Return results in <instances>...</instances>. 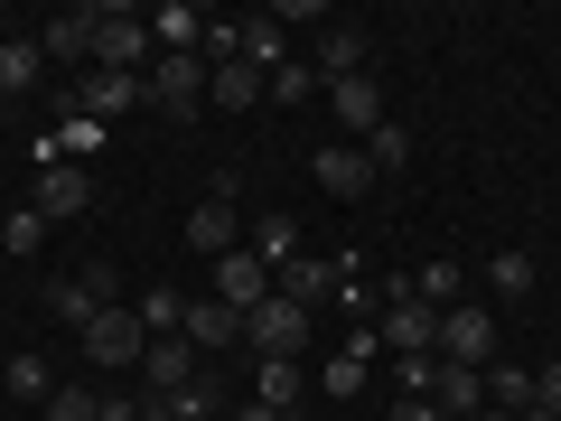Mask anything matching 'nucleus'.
<instances>
[{"instance_id":"nucleus-9","label":"nucleus","mask_w":561,"mask_h":421,"mask_svg":"<svg viewBox=\"0 0 561 421\" xmlns=\"http://www.w3.org/2000/svg\"><path fill=\"white\" fill-rule=\"evenodd\" d=\"M94 20H103V0L94 10H57V20L38 29V57L66 66V76H84V66H94Z\"/></svg>"},{"instance_id":"nucleus-33","label":"nucleus","mask_w":561,"mask_h":421,"mask_svg":"<svg viewBox=\"0 0 561 421\" xmlns=\"http://www.w3.org/2000/svg\"><path fill=\"white\" fill-rule=\"evenodd\" d=\"M262 94H272V103H309V94H319V66H280Z\"/></svg>"},{"instance_id":"nucleus-27","label":"nucleus","mask_w":561,"mask_h":421,"mask_svg":"<svg viewBox=\"0 0 561 421\" xmlns=\"http://www.w3.org/2000/svg\"><path fill=\"white\" fill-rule=\"evenodd\" d=\"M0 394H20V402H47L57 384H47V365H38V356H0Z\"/></svg>"},{"instance_id":"nucleus-11","label":"nucleus","mask_w":561,"mask_h":421,"mask_svg":"<svg viewBox=\"0 0 561 421\" xmlns=\"http://www.w3.org/2000/svg\"><path fill=\"white\" fill-rule=\"evenodd\" d=\"M309 179H319L328 197H365V187H375V160H365V140H328L319 160H309Z\"/></svg>"},{"instance_id":"nucleus-15","label":"nucleus","mask_w":561,"mask_h":421,"mask_svg":"<svg viewBox=\"0 0 561 421\" xmlns=\"http://www.w3.org/2000/svg\"><path fill=\"white\" fill-rule=\"evenodd\" d=\"M431 402H440V421H478L486 412V375L478 365H440L431 356Z\"/></svg>"},{"instance_id":"nucleus-13","label":"nucleus","mask_w":561,"mask_h":421,"mask_svg":"<svg viewBox=\"0 0 561 421\" xmlns=\"http://www.w3.org/2000/svg\"><path fill=\"white\" fill-rule=\"evenodd\" d=\"M216 300L225 309H262L272 300V262L262 253H216Z\"/></svg>"},{"instance_id":"nucleus-8","label":"nucleus","mask_w":561,"mask_h":421,"mask_svg":"<svg viewBox=\"0 0 561 421\" xmlns=\"http://www.w3.org/2000/svg\"><path fill=\"white\" fill-rule=\"evenodd\" d=\"M140 84H150V103H160L169 122H187L206 103V57H150V76H140Z\"/></svg>"},{"instance_id":"nucleus-12","label":"nucleus","mask_w":561,"mask_h":421,"mask_svg":"<svg viewBox=\"0 0 561 421\" xmlns=\"http://www.w3.org/2000/svg\"><path fill=\"white\" fill-rule=\"evenodd\" d=\"M375 338L393 346V356H431V338H440V309H421V300H383Z\"/></svg>"},{"instance_id":"nucleus-23","label":"nucleus","mask_w":561,"mask_h":421,"mask_svg":"<svg viewBox=\"0 0 561 421\" xmlns=\"http://www.w3.org/2000/svg\"><path fill=\"white\" fill-rule=\"evenodd\" d=\"M486 412H534V365H486Z\"/></svg>"},{"instance_id":"nucleus-18","label":"nucleus","mask_w":561,"mask_h":421,"mask_svg":"<svg viewBox=\"0 0 561 421\" xmlns=\"http://www.w3.org/2000/svg\"><path fill=\"white\" fill-rule=\"evenodd\" d=\"M140 375H150V394H187V384H197V346L187 338H150Z\"/></svg>"},{"instance_id":"nucleus-16","label":"nucleus","mask_w":561,"mask_h":421,"mask_svg":"<svg viewBox=\"0 0 561 421\" xmlns=\"http://www.w3.org/2000/svg\"><path fill=\"white\" fill-rule=\"evenodd\" d=\"M179 338L197 346V356H225V346H243V309H225V300H187Z\"/></svg>"},{"instance_id":"nucleus-29","label":"nucleus","mask_w":561,"mask_h":421,"mask_svg":"<svg viewBox=\"0 0 561 421\" xmlns=\"http://www.w3.org/2000/svg\"><path fill=\"white\" fill-rule=\"evenodd\" d=\"M365 160H375V179H393V169L412 160V132H402V122H383V132L365 140Z\"/></svg>"},{"instance_id":"nucleus-1","label":"nucleus","mask_w":561,"mask_h":421,"mask_svg":"<svg viewBox=\"0 0 561 421\" xmlns=\"http://www.w3.org/2000/svg\"><path fill=\"white\" fill-rule=\"evenodd\" d=\"M103 309H122V272H113L103 253L84 262V272H66L57 291H47V319H57V328H76V338H84V328L103 319Z\"/></svg>"},{"instance_id":"nucleus-37","label":"nucleus","mask_w":561,"mask_h":421,"mask_svg":"<svg viewBox=\"0 0 561 421\" xmlns=\"http://www.w3.org/2000/svg\"><path fill=\"white\" fill-rule=\"evenodd\" d=\"M515 421H552V412H515Z\"/></svg>"},{"instance_id":"nucleus-3","label":"nucleus","mask_w":561,"mask_h":421,"mask_svg":"<svg viewBox=\"0 0 561 421\" xmlns=\"http://www.w3.org/2000/svg\"><path fill=\"white\" fill-rule=\"evenodd\" d=\"M319 338V319H309L300 300H262V309H243V346H253V356H300V346Z\"/></svg>"},{"instance_id":"nucleus-39","label":"nucleus","mask_w":561,"mask_h":421,"mask_svg":"<svg viewBox=\"0 0 561 421\" xmlns=\"http://www.w3.org/2000/svg\"><path fill=\"white\" fill-rule=\"evenodd\" d=\"M216 421H225V412H216Z\"/></svg>"},{"instance_id":"nucleus-7","label":"nucleus","mask_w":561,"mask_h":421,"mask_svg":"<svg viewBox=\"0 0 561 421\" xmlns=\"http://www.w3.org/2000/svg\"><path fill=\"white\" fill-rule=\"evenodd\" d=\"M131 103H150V84H140V76H103V66H84L76 94H66V113H84V122H122Z\"/></svg>"},{"instance_id":"nucleus-34","label":"nucleus","mask_w":561,"mask_h":421,"mask_svg":"<svg viewBox=\"0 0 561 421\" xmlns=\"http://www.w3.org/2000/svg\"><path fill=\"white\" fill-rule=\"evenodd\" d=\"M534 412H552V421H561V356H552V365H534Z\"/></svg>"},{"instance_id":"nucleus-30","label":"nucleus","mask_w":561,"mask_h":421,"mask_svg":"<svg viewBox=\"0 0 561 421\" xmlns=\"http://www.w3.org/2000/svg\"><path fill=\"white\" fill-rule=\"evenodd\" d=\"M179 319H187V291H140V328L179 338Z\"/></svg>"},{"instance_id":"nucleus-10","label":"nucleus","mask_w":561,"mask_h":421,"mask_svg":"<svg viewBox=\"0 0 561 421\" xmlns=\"http://www.w3.org/2000/svg\"><path fill=\"white\" fill-rule=\"evenodd\" d=\"M84 356H94V365H140V356H150V328H140L131 309H103V319L84 328Z\"/></svg>"},{"instance_id":"nucleus-26","label":"nucleus","mask_w":561,"mask_h":421,"mask_svg":"<svg viewBox=\"0 0 561 421\" xmlns=\"http://www.w3.org/2000/svg\"><path fill=\"white\" fill-rule=\"evenodd\" d=\"M234 38H243V66H262V76H280V20H234Z\"/></svg>"},{"instance_id":"nucleus-24","label":"nucleus","mask_w":561,"mask_h":421,"mask_svg":"<svg viewBox=\"0 0 561 421\" xmlns=\"http://www.w3.org/2000/svg\"><path fill=\"white\" fill-rule=\"evenodd\" d=\"M243 253H262V262L280 272V262L300 253V225H290V216H262V225H243Z\"/></svg>"},{"instance_id":"nucleus-4","label":"nucleus","mask_w":561,"mask_h":421,"mask_svg":"<svg viewBox=\"0 0 561 421\" xmlns=\"http://www.w3.org/2000/svg\"><path fill=\"white\" fill-rule=\"evenodd\" d=\"M431 356L440 365H496V319H486L478 300H459V309H440V338H431Z\"/></svg>"},{"instance_id":"nucleus-14","label":"nucleus","mask_w":561,"mask_h":421,"mask_svg":"<svg viewBox=\"0 0 561 421\" xmlns=\"http://www.w3.org/2000/svg\"><path fill=\"white\" fill-rule=\"evenodd\" d=\"M328 113H337L356 140H375L383 122H393V113H383V84H375V76H346V84H328Z\"/></svg>"},{"instance_id":"nucleus-25","label":"nucleus","mask_w":561,"mask_h":421,"mask_svg":"<svg viewBox=\"0 0 561 421\" xmlns=\"http://www.w3.org/2000/svg\"><path fill=\"white\" fill-rule=\"evenodd\" d=\"M309 394V375H300V356H262V394L253 402H272V412H290V402Z\"/></svg>"},{"instance_id":"nucleus-36","label":"nucleus","mask_w":561,"mask_h":421,"mask_svg":"<svg viewBox=\"0 0 561 421\" xmlns=\"http://www.w3.org/2000/svg\"><path fill=\"white\" fill-rule=\"evenodd\" d=\"M234 421H290V412H272V402H243V412Z\"/></svg>"},{"instance_id":"nucleus-38","label":"nucleus","mask_w":561,"mask_h":421,"mask_svg":"<svg viewBox=\"0 0 561 421\" xmlns=\"http://www.w3.org/2000/svg\"><path fill=\"white\" fill-rule=\"evenodd\" d=\"M478 421H515V412H478Z\"/></svg>"},{"instance_id":"nucleus-28","label":"nucleus","mask_w":561,"mask_h":421,"mask_svg":"<svg viewBox=\"0 0 561 421\" xmlns=\"http://www.w3.org/2000/svg\"><path fill=\"white\" fill-rule=\"evenodd\" d=\"M486 281H496V291H505V300H534V253H496V262H486Z\"/></svg>"},{"instance_id":"nucleus-21","label":"nucleus","mask_w":561,"mask_h":421,"mask_svg":"<svg viewBox=\"0 0 561 421\" xmlns=\"http://www.w3.org/2000/svg\"><path fill=\"white\" fill-rule=\"evenodd\" d=\"M412 300L421 309H459L468 300V272H459V262H421V272H412Z\"/></svg>"},{"instance_id":"nucleus-32","label":"nucleus","mask_w":561,"mask_h":421,"mask_svg":"<svg viewBox=\"0 0 561 421\" xmlns=\"http://www.w3.org/2000/svg\"><path fill=\"white\" fill-rule=\"evenodd\" d=\"M0 243H10V253H38V243H47V216H38V206H10V225H0Z\"/></svg>"},{"instance_id":"nucleus-6","label":"nucleus","mask_w":561,"mask_h":421,"mask_svg":"<svg viewBox=\"0 0 561 421\" xmlns=\"http://www.w3.org/2000/svg\"><path fill=\"white\" fill-rule=\"evenodd\" d=\"M187 243L197 253H243V216H234V179H206L197 216H187Z\"/></svg>"},{"instance_id":"nucleus-19","label":"nucleus","mask_w":561,"mask_h":421,"mask_svg":"<svg viewBox=\"0 0 561 421\" xmlns=\"http://www.w3.org/2000/svg\"><path fill=\"white\" fill-rule=\"evenodd\" d=\"M262 84H272V76H262V66H206V103H216V113H253V103H262Z\"/></svg>"},{"instance_id":"nucleus-5","label":"nucleus","mask_w":561,"mask_h":421,"mask_svg":"<svg viewBox=\"0 0 561 421\" xmlns=\"http://www.w3.org/2000/svg\"><path fill=\"white\" fill-rule=\"evenodd\" d=\"M346 272H356V262H337V253H290V262L272 272V291H280V300H300L309 319H319V300H337Z\"/></svg>"},{"instance_id":"nucleus-31","label":"nucleus","mask_w":561,"mask_h":421,"mask_svg":"<svg viewBox=\"0 0 561 421\" xmlns=\"http://www.w3.org/2000/svg\"><path fill=\"white\" fill-rule=\"evenodd\" d=\"M47 421H103V394H84V384H57V394H47Z\"/></svg>"},{"instance_id":"nucleus-22","label":"nucleus","mask_w":561,"mask_h":421,"mask_svg":"<svg viewBox=\"0 0 561 421\" xmlns=\"http://www.w3.org/2000/svg\"><path fill=\"white\" fill-rule=\"evenodd\" d=\"M38 76H47L38 38H0V94H38Z\"/></svg>"},{"instance_id":"nucleus-2","label":"nucleus","mask_w":561,"mask_h":421,"mask_svg":"<svg viewBox=\"0 0 561 421\" xmlns=\"http://www.w3.org/2000/svg\"><path fill=\"white\" fill-rule=\"evenodd\" d=\"M150 57H160V47H150V10H113V0H103L94 66H103V76H150Z\"/></svg>"},{"instance_id":"nucleus-35","label":"nucleus","mask_w":561,"mask_h":421,"mask_svg":"<svg viewBox=\"0 0 561 421\" xmlns=\"http://www.w3.org/2000/svg\"><path fill=\"white\" fill-rule=\"evenodd\" d=\"M383 421H440V402H431V394H393V412H383Z\"/></svg>"},{"instance_id":"nucleus-20","label":"nucleus","mask_w":561,"mask_h":421,"mask_svg":"<svg viewBox=\"0 0 561 421\" xmlns=\"http://www.w3.org/2000/svg\"><path fill=\"white\" fill-rule=\"evenodd\" d=\"M365 57H375V38H365V29H319V84L365 76Z\"/></svg>"},{"instance_id":"nucleus-17","label":"nucleus","mask_w":561,"mask_h":421,"mask_svg":"<svg viewBox=\"0 0 561 421\" xmlns=\"http://www.w3.org/2000/svg\"><path fill=\"white\" fill-rule=\"evenodd\" d=\"M38 206L47 225H66V216H84V206H94V179H84V169H66V160H47V179H38Z\"/></svg>"}]
</instances>
